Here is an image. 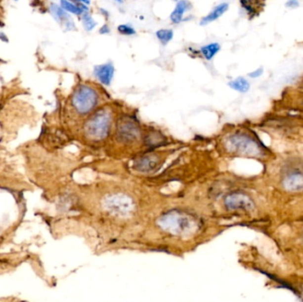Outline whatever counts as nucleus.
I'll list each match as a JSON object with an SVG mask.
<instances>
[{"instance_id": "obj_1", "label": "nucleus", "mask_w": 303, "mask_h": 302, "mask_svg": "<svg viewBox=\"0 0 303 302\" xmlns=\"http://www.w3.org/2000/svg\"><path fill=\"white\" fill-rule=\"evenodd\" d=\"M159 224L167 232L177 236L192 235L199 229L196 217L184 211L171 210L160 218Z\"/></svg>"}, {"instance_id": "obj_2", "label": "nucleus", "mask_w": 303, "mask_h": 302, "mask_svg": "<svg viewBox=\"0 0 303 302\" xmlns=\"http://www.w3.org/2000/svg\"><path fill=\"white\" fill-rule=\"evenodd\" d=\"M226 147L231 153L249 157H261L266 154L260 141L243 132L231 135L227 139Z\"/></svg>"}, {"instance_id": "obj_3", "label": "nucleus", "mask_w": 303, "mask_h": 302, "mask_svg": "<svg viewBox=\"0 0 303 302\" xmlns=\"http://www.w3.org/2000/svg\"><path fill=\"white\" fill-rule=\"evenodd\" d=\"M111 115L106 110L96 112L87 121L85 130L90 139L101 140L108 135L111 127Z\"/></svg>"}, {"instance_id": "obj_4", "label": "nucleus", "mask_w": 303, "mask_h": 302, "mask_svg": "<svg viewBox=\"0 0 303 302\" xmlns=\"http://www.w3.org/2000/svg\"><path fill=\"white\" fill-rule=\"evenodd\" d=\"M98 101L97 91L89 86H79L73 94V107L81 115L89 114L93 110Z\"/></svg>"}, {"instance_id": "obj_5", "label": "nucleus", "mask_w": 303, "mask_h": 302, "mask_svg": "<svg viewBox=\"0 0 303 302\" xmlns=\"http://www.w3.org/2000/svg\"><path fill=\"white\" fill-rule=\"evenodd\" d=\"M283 186L290 192L303 191V167H293L283 176Z\"/></svg>"}, {"instance_id": "obj_6", "label": "nucleus", "mask_w": 303, "mask_h": 302, "mask_svg": "<svg viewBox=\"0 0 303 302\" xmlns=\"http://www.w3.org/2000/svg\"><path fill=\"white\" fill-rule=\"evenodd\" d=\"M224 204L227 209L231 210L248 211L254 209V202L251 198L240 192H234L227 196L224 200Z\"/></svg>"}, {"instance_id": "obj_7", "label": "nucleus", "mask_w": 303, "mask_h": 302, "mask_svg": "<svg viewBox=\"0 0 303 302\" xmlns=\"http://www.w3.org/2000/svg\"><path fill=\"white\" fill-rule=\"evenodd\" d=\"M117 134L121 140L124 142H133L138 138L140 135V130L134 121L124 119L118 125Z\"/></svg>"}, {"instance_id": "obj_8", "label": "nucleus", "mask_w": 303, "mask_h": 302, "mask_svg": "<svg viewBox=\"0 0 303 302\" xmlns=\"http://www.w3.org/2000/svg\"><path fill=\"white\" fill-rule=\"evenodd\" d=\"M94 75L102 85L109 86L115 75V67L111 62L98 65L94 68Z\"/></svg>"}, {"instance_id": "obj_9", "label": "nucleus", "mask_w": 303, "mask_h": 302, "mask_svg": "<svg viewBox=\"0 0 303 302\" xmlns=\"http://www.w3.org/2000/svg\"><path fill=\"white\" fill-rule=\"evenodd\" d=\"M109 207L112 211L115 213L125 215L130 213L132 209V203L130 199L123 198V197H116L113 198V200L109 201Z\"/></svg>"}, {"instance_id": "obj_10", "label": "nucleus", "mask_w": 303, "mask_h": 302, "mask_svg": "<svg viewBox=\"0 0 303 302\" xmlns=\"http://www.w3.org/2000/svg\"><path fill=\"white\" fill-rule=\"evenodd\" d=\"M50 9H51L52 16L54 17L57 22L64 24L65 27L68 30H70L71 28L74 27V23H73L71 18L69 17V14L67 13V11L62 8L61 6L58 5V4H51Z\"/></svg>"}, {"instance_id": "obj_11", "label": "nucleus", "mask_w": 303, "mask_h": 302, "mask_svg": "<svg viewBox=\"0 0 303 302\" xmlns=\"http://www.w3.org/2000/svg\"><path fill=\"white\" fill-rule=\"evenodd\" d=\"M159 158L158 156L154 155V154H148V155H144L142 157L139 158L136 162V169L137 171H150L155 169V167L158 165Z\"/></svg>"}, {"instance_id": "obj_12", "label": "nucleus", "mask_w": 303, "mask_h": 302, "mask_svg": "<svg viewBox=\"0 0 303 302\" xmlns=\"http://www.w3.org/2000/svg\"><path fill=\"white\" fill-rule=\"evenodd\" d=\"M191 7H192V4L189 1H187V0H180L179 2L175 5L174 11L171 13V22L175 23V24L180 23L183 21L184 13Z\"/></svg>"}, {"instance_id": "obj_13", "label": "nucleus", "mask_w": 303, "mask_h": 302, "mask_svg": "<svg viewBox=\"0 0 303 302\" xmlns=\"http://www.w3.org/2000/svg\"><path fill=\"white\" fill-rule=\"evenodd\" d=\"M228 9H229L228 3H222V4H218L207 16L202 18V20L201 21V25H207L210 22L217 20L224 13H226Z\"/></svg>"}, {"instance_id": "obj_14", "label": "nucleus", "mask_w": 303, "mask_h": 302, "mask_svg": "<svg viewBox=\"0 0 303 302\" xmlns=\"http://www.w3.org/2000/svg\"><path fill=\"white\" fill-rule=\"evenodd\" d=\"M240 2L249 15L257 16L263 8L265 0H241Z\"/></svg>"}, {"instance_id": "obj_15", "label": "nucleus", "mask_w": 303, "mask_h": 302, "mask_svg": "<svg viewBox=\"0 0 303 302\" xmlns=\"http://www.w3.org/2000/svg\"><path fill=\"white\" fill-rule=\"evenodd\" d=\"M228 86H230L231 89L240 93H246L250 89V83L247 78L243 77H237L233 80H231L228 84Z\"/></svg>"}, {"instance_id": "obj_16", "label": "nucleus", "mask_w": 303, "mask_h": 302, "mask_svg": "<svg viewBox=\"0 0 303 302\" xmlns=\"http://www.w3.org/2000/svg\"><path fill=\"white\" fill-rule=\"evenodd\" d=\"M221 45L218 43H210L205 46L201 47V51L206 60H212L214 56L216 55L218 51H220Z\"/></svg>"}, {"instance_id": "obj_17", "label": "nucleus", "mask_w": 303, "mask_h": 302, "mask_svg": "<svg viewBox=\"0 0 303 302\" xmlns=\"http://www.w3.org/2000/svg\"><path fill=\"white\" fill-rule=\"evenodd\" d=\"M60 6L66 10L67 12L74 13L76 15H80L84 13V11L79 7L78 4H74L73 2H70L69 0H60Z\"/></svg>"}, {"instance_id": "obj_18", "label": "nucleus", "mask_w": 303, "mask_h": 302, "mask_svg": "<svg viewBox=\"0 0 303 302\" xmlns=\"http://www.w3.org/2000/svg\"><path fill=\"white\" fill-rule=\"evenodd\" d=\"M173 30H170V29H163V30H160L156 32V37L157 39L160 40V42L163 43V44H167L171 41V39H173Z\"/></svg>"}, {"instance_id": "obj_19", "label": "nucleus", "mask_w": 303, "mask_h": 302, "mask_svg": "<svg viewBox=\"0 0 303 302\" xmlns=\"http://www.w3.org/2000/svg\"><path fill=\"white\" fill-rule=\"evenodd\" d=\"M82 22H83V25L85 27V29L87 31H90L96 27V22L94 21L93 18L91 17V15L89 13H86L83 14Z\"/></svg>"}, {"instance_id": "obj_20", "label": "nucleus", "mask_w": 303, "mask_h": 302, "mask_svg": "<svg viewBox=\"0 0 303 302\" xmlns=\"http://www.w3.org/2000/svg\"><path fill=\"white\" fill-rule=\"evenodd\" d=\"M118 31L121 34L125 35V36H132V35L136 34V30H134L132 27L126 25V24L120 25L118 27Z\"/></svg>"}, {"instance_id": "obj_21", "label": "nucleus", "mask_w": 303, "mask_h": 302, "mask_svg": "<svg viewBox=\"0 0 303 302\" xmlns=\"http://www.w3.org/2000/svg\"><path fill=\"white\" fill-rule=\"evenodd\" d=\"M262 75H263V68H258L255 70H253L252 72L249 73L248 76L251 79H257V78L261 77Z\"/></svg>"}, {"instance_id": "obj_22", "label": "nucleus", "mask_w": 303, "mask_h": 302, "mask_svg": "<svg viewBox=\"0 0 303 302\" xmlns=\"http://www.w3.org/2000/svg\"><path fill=\"white\" fill-rule=\"evenodd\" d=\"M286 8L288 9H296L300 7L299 0H286Z\"/></svg>"}, {"instance_id": "obj_23", "label": "nucleus", "mask_w": 303, "mask_h": 302, "mask_svg": "<svg viewBox=\"0 0 303 302\" xmlns=\"http://www.w3.org/2000/svg\"><path fill=\"white\" fill-rule=\"evenodd\" d=\"M69 1H72L73 3H75V4H90V0H69Z\"/></svg>"}, {"instance_id": "obj_24", "label": "nucleus", "mask_w": 303, "mask_h": 302, "mask_svg": "<svg viewBox=\"0 0 303 302\" xmlns=\"http://www.w3.org/2000/svg\"><path fill=\"white\" fill-rule=\"evenodd\" d=\"M109 31L110 30H109V28L107 27V25H104L99 30V33L100 34H107V33H109Z\"/></svg>"}, {"instance_id": "obj_25", "label": "nucleus", "mask_w": 303, "mask_h": 302, "mask_svg": "<svg viewBox=\"0 0 303 302\" xmlns=\"http://www.w3.org/2000/svg\"><path fill=\"white\" fill-rule=\"evenodd\" d=\"M300 104H301V106L303 107V95L302 96V98H301V100H300Z\"/></svg>"}, {"instance_id": "obj_26", "label": "nucleus", "mask_w": 303, "mask_h": 302, "mask_svg": "<svg viewBox=\"0 0 303 302\" xmlns=\"http://www.w3.org/2000/svg\"><path fill=\"white\" fill-rule=\"evenodd\" d=\"M118 3H123V0H117Z\"/></svg>"}, {"instance_id": "obj_27", "label": "nucleus", "mask_w": 303, "mask_h": 302, "mask_svg": "<svg viewBox=\"0 0 303 302\" xmlns=\"http://www.w3.org/2000/svg\"><path fill=\"white\" fill-rule=\"evenodd\" d=\"M14 1H18V0H14Z\"/></svg>"}]
</instances>
